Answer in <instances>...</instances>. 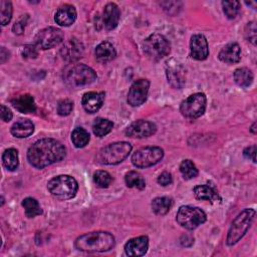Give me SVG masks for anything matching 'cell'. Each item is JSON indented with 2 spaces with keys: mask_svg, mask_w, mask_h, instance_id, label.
Instances as JSON below:
<instances>
[{
  "mask_svg": "<svg viewBox=\"0 0 257 257\" xmlns=\"http://www.w3.org/2000/svg\"><path fill=\"white\" fill-rule=\"evenodd\" d=\"M66 155L65 147L58 141L45 138L35 142L27 151L29 164L37 169H43L60 162Z\"/></svg>",
  "mask_w": 257,
  "mask_h": 257,
  "instance_id": "6da1fadb",
  "label": "cell"
},
{
  "mask_svg": "<svg viewBox=\"0 0 257 257\" xmlns=\"http://www.w3.org/2000/svg\"><path fill=\"white\" fill-rule=\"evenodd\" d=\"M114 243V237L109 232L94 231L77 237L74 246L84 252H105L112 249Z\"/></svg>",
  "mask_w": 257,
  "mask_h": 257,
  "instance_id": "7a4b0ae2",
  "label": "cell"
},
{
  "mask_svg": "<svg viewBox=\"0 0 257 257\" xmlns=\"http://www.w3.org/2000/svg\"><path fill=\"white\" fill-rule=\"evenodd\" d=\"M133 147L127 142H116L100 149L96 155V162L100 165H117L131 153Z\"/></svg>",
  "mask_w": 257,
  "mask_h": 257,
  "instance_id": "3957f363",
  "label": "cell"
},
{
  "mask_svg": "<svg viewBox=\"0 0 257 257\" xmlns=\"http://www.w3.org/2000/svg\"><path fill=\"white\" fill-rule=\"evenodd\" d=\"M255 210L249 208L244 209L237 215L228 231V235L226 238V243L228 246H233L242 239V237L251 227L255 218Z\"/></svg>",
  "mask_w": 257,
  "mask_h": 257,
  "instance_id": "277c9868",
  "label": "cell"
},
{
  "mask_svg": "<svg viewBox=\"0 0 257 257\" xmlns=\"http://www.w3.org/2000/svg\"><path fill=\"white\" fill-rule=\"evenodd\" d=\"M47 188L53 197L59 200H67L76 195L78 184L71 176L59 175L48 182Z\"/></svg>",
  "mask_w": 257,
  "mask_h": 257,
  "instance_id": "5b68a950",
  "label": "cell"
},
{
  "mask_svg": "<svg viewBox=\"0 0 257 257\" xmlns=\"http://www.w3.org/2000/svg\"><path fill=\"white\" fill-rule=\"evenodd\" d=\"M63 79L67 85L78 87L93 82L96 79V72L85 64H74L64 70Z\"/></svg>",
  "mask_w": 257,
  "mask_h": 257,
  "instance_id": "8992f818",
  "label": "cell"
},
{
  "mask_svg": "<svg viewBox=\"0 0 257 257\" xmlns=\"http://www.w3.org/2000/svg\"><path fill=\"white\" fill-rule=\"evenodd\" d=\"M171 44L169 40L160 33L151 34L144 42V52L152 60H160L169 55Z\"/></svg>",
  "mask_w": 257,
  "mask_h": 257,
  "instance_id": "52a82bcc",
  "label": "cell"
},
{
  "mask_svg": "<svg viewBox=\"0 0 257 257\" xmlns=\"http://www.w3.org/2000/svg\"><path fill=\"white\" fill-rule=\"evenodd\" d=\"M177 222L187 230H194L207 220L206 213L198 207L182 206L177 213Z\"/></svg>",
  "mask_w": 257,
  "mask_h": 257,
  "instance_id": "ba28073f",
  "label": "cell"
},
{
  "mask_svg": "<svg viewBox=\"0 0 257 257\" xmlns=\"http://www.w3.org/2000/svg\"><path fill=\"white\" fill-rule=\"evenodd\" d=\"M207 98L203 92H196L185 100L180 105L181 113L190 119H195L204 114L206 110Z\"/></svg>",
  "mask_w": 257,
  "mask_h": 257,
  "instance_id": "9c48e42d",
  "label": "cell"
},
{
  "mask_svg": "<svg viewBox=\"0 0 257 257\" xmlns=\"http://www.w3.org/2000/svg\"><path fill=\"white\" fill-rule=\"evenodd\" d=\"M164 157L160 147H146L138 150L132 156V163L137 168H148L158 164Z\"/></svg>",
  "mask_w": 257,
  "mask_h": 257,
  "instance_id": "30bf717a",
  "label": "cell"
},
{
  "mask_svg": "<svg viewBox=\"0 0 257 257\" xmlns=\"http://www.w3.org/2000/svg\"><path fill=\"white\" fill-rule=\"evenodd\" d=\"M63 32L55 27H47L40 30L35 36V44L40 49H50L63 40Z\"/></svg>",
  "mask_w": 257,
  "mask_h": 257,
  "instance_id": "8fae6325",
  "label": "cell"
},
{
  "mask_svg": "<svg viewBox=\"0 0 257 257\" xmlns=\"http://www.w3.org/2000/svg\"><path fill=\"white\" fill-rule=\"evenodd\" d=\"M150 88V81L148 79H138L134 81L127 93V103L132 106H140L143 104L148 96Z\"/></svg>",
  "mask_w": 257,
  "mask_h": 257,
  "instance_id": "7c38bea8",
  "label": "cell"
},
{
  "mask_svg": "<svg viewBox=\"0 0 257 257\" xmlns=\"http://www.w3.org/2000/svg\"><path fill=\"white\" fill-rule=\"evenodd\" d=\"M157 132V126L154 122L144 119H139L131 123L126 130L125 135L130 138L143 139L154 135Z\"/></svg>",
  "mask_w": 257,
  "mask_h": 257,
  "instance_id": "4fadbf2b",
  "label": "cell"
},
{
  "mask_svg": "<svg viewBox=\"0 0 257 257\" xmlns=\"http://www.w3.org/2000/svg\"><path fill=\"white\" fill-rule=\"evenodd\" d=\"M166 75L168 82L173 86L174 88L181 89L186 82V73L184 67L176 62L175 60H172L168 62L167 68H166Z\"/></svg>",
  "mask_w": 257,
  "mask_h": 257,
  "instance_id": "5bb4252c",
  "label": "cell"
},
{
  "mask_svg": "<svg viewBox=\"0 0 257 257\" xmlns=\"http://www.w3.org/2000/svg\"><path fill=\"white\" fill-rule=\"evenodd\" d=\"M190 55L196 60H205L209 55V46L203 34H194L190 41Z\"/></svg>",
  "mask_w": 257,
  "mask_h": 257,
  "instance_id": "9a60e30c",
  "label": "cell"
},
{
  "mask_svg": "<svg viewBox=\"0 0 257 257\" xmlns=\"http://www.w3.org/2000/svg\"><path fill=\"white\" fill-rule=\"evenodd\" d=\"M83 52H84V47L82 43L75 38H72L66 41L60 49V54L62 58L70 62L76 61L79 58H81L83 55Z\"/></svg>",
  "mask_w": 257,
  "mask_h": 257,
  "instance_id": "2e32d148",
  "label": "cell"
},
{
  "mask_svg": "<svg viewBox=\"0 0 257 257\" xmlns=\"http://www.w3.org/2000/svg\"><path fill=\"white\" fill-rule=\"evenodd\" d=\"M104 92L103 91H88L83 94L81 98V104L84 110L88 113L96 112L102 105L104 100Z\"/></svg>",
  "mask_w": 257,
  "mask_h": 257,
  "instance_id": "e0dca14e",
  "label": "cell"
},
{
  "mask_svg": "<svg viewBox=\"0 0 257 257\" xmlns=\"http://www.w3.org/2000/svg\"><path fill=\"white\" fill-rule=\"evenodd\" d=\"M149 248V238L140 236L128 240L124 245V252L127 256H143Z\"/></svg>",
  "mask_w": 257,
  "mask_h": 257,
  "instance_id": "ac0fdd59",
  "label": "cell"
},
{
  "mask_svg": "<svg viewBox=\"0 0 257 257\" xmlns=\"http://www.w3.org/2000/svg\"><path fill=\"white\" fill-rule=\"evenodd\" d=\"M120 11L118 6L115 3H107L103 9V25L106 30L114 29L119 21Z\"/></svg>",
  "mask_w": 257,
  "mask_h": 257,
  "instance_id": "d6986e66",
  "label": "cell"
},
{
  "mask_svg": "<svg viewBox=\"0 0 257 257\" xmlns=\"http://www.w3.org/2000/svg\"><path fill=\"white\" fill-rule=\"evenodd\" d=\"M76 19V10L74 6L70 4H64L60 6L54 16L55 22L60 26H69Z\"/></svg>",
  "mask_w": 257,
  "mask_h": 257,
  "instance_id": "ffe728a7",
  "label": "cell"
},
{
  "mask_svg": "<svg viewBox=\"0 0 257 257\" xmlns=\"http://www.w3.org/2000/svg\"><path fill=\"white\" fill-rule=\"evenodd\" d=\"M218 57L221 61L226 63H237L241 59L240 46L235 42L228 43L220 50Z\"/></svg>",
  "mask_w": 257,
  "mask_h": 257,
  "instance_id": "44dd1931",
  "label": "cell"
},
{
  "mask_svg": "<svg viewBox=\"0 0 257 257\" xmlns=\"http://www.w3.org/2000/svg\"><path fill=\"white\" fill-rule=\"evenodd\" d=\"M12 105L22 113H31L36 110V104L32 95L25 93L11 100Z\"/></svg>",
  "mask_w": 257,
  "mask_h": 257,
  "instance_id": "7402d4cb",
  "label": "cell"
},
{
  "mask_svg": "<svg viewBox=\"0 0 257 257\" xmlns=\"http://www.w3.org/2000/svg\"><path fill=\"white\" fill-rule=\"evenodd\" d=\"M10 132L15 138L24 139L32 135L34 132V124L28 118H20L13 123Z\"/></svg>",
  "mask_w": 257,
  "mask_h": 257,
  "instance_id": "603a6c76",
  "label": "cell"
},
{
  "mask_svg": "<svg viewBox=\"0 0 257 257\" xmlns=\"http://www.w3.org/2000/svg\"><path fill=\"white\" fill-rule=\"evenodd\" d=\"M116 56L114 46L108 41L100 42L95 48V57L101 63L111 61Z\"/></svg>",
  "mask_w": 257,
  "mask_h": 257,
  "instance_id": "cb8c5ba5",
  "label": "cell"
},
{
  "mask_svg": "<svg viewBox=\"0 0 257 257\" xmlns=\"http://www.w3.org/2000/svg\"><path fill=\"white\" fill-rule=\"evenodd\" d=\"M194 195L197 199L199 200H205V201H210L211 203L220 200V197L218 193L210 186L208 185H199L196 186L193 189Z\"/></svg>",
  "mask_w": 257,
  "mask_h": 257,
  "instance_id": "d4e9b609",
  "label": "cell"
},
{
  "mask_svg": "<svg viewBox=\"0 0 257 257\" xmlns=\"http://www.w3.org/2000/svg\"><path fill=\"white\" fill-rule=\"evenodd\" d=\"M2 163H3V166L8 171H15L19 165V158H18L17 150H15L13 148L5 150L2 155Z\"/></svg>",
  "mask_w": 257,
  "mask_h": 257,
  "instance_id": "484cf974",
  "label": "cell"
},
{
  "mask_svg": "<svg viewBox=\"0 0 257 257\" xmlns=\"http://www.w3.org/2000/svg\"><path fill=\"white\" fill-rule=\"evenodd\" d=\"M234 80L235 82L242 87L249 86L253 81V73L247 67H240L234 71Z\"/></svg>",
  "mask_w": 257,
  "mask_h": 257,
  "instance_id": "4316f807",
  "label": "cell"
},
{
  "mask_svg": "<svg viewBox=\"0 0 257 257\" xmlns=\"http://www.w3.org/2000/svg\"><path fill=\"white\" fill-rule=\"evenodd\" d=\"M112 127L113 123L110 120L102 117L95 118L92 123V132L98 138H102L108 133H110Z\"/></svg>",
  "mask_w": 257,
  "mask_h": 257,
  "instance_id": "83f0119b",
  "label": "cell"
},
{
  "mask_svg": "<svg viewBox=\"0 0 257 257\" xmlns=\"http://www.w3.org/2000/svg\"><path fill=\"white\" fill-rule=\"evenodd\" d=\"M173 205L172 199L168 197H157L152 202V209L157 215H166Z\"/></svg>",
  "mask_w": 257,
  "mask_h": 257,
  "instance_id": "f1b7e54d",
  "label": "cell"
},
{
  "mask_svg": "<svg viewBox=\"0 0 257 257\" xmlns=\"http://www.w3.org/2000/svg\"><path fill=\"white\" fill-rule=\"evenodd\" d=\"M22 206L25 210V215L28 218H34L43 213L38 201L34 198H31V197L25 198L22 201Z\"/></svg>",
  "mask_w": 257,
  "mask_h": 257,
  "instance_id": "f546056e",
  "label": "cell"
},
{
  "mask_svg": "<svg viewBox=\"0 0 257 257\" xmlns=\"http://www.w3.org/2000/svg\"><path fill=\"white\" fill-rule=\"evenodd\" d=\"M124 182L128 188H136L138 190H144L146 187V182L143 176L136 172L130 171L124 176Z\"/></svg>",
  "mask_w": 257,
  "mask_h": 257,
  "instance_id": "4dcf8cb0",
  "label": "cell"
},
{
  "mask_svg": "<svg viewBox=\"0 0 257 257\" xmlns=\"http://www.w3.org/2000/svg\"><path fill=\"white\" fill-rule=\"evenodd\" d=\"M90 140L89 134L86 130L82 127H76L71 133V142L76 148L85 147Z\"/></svg>",
  "mask_w": 257,
  "mask_h": 257,
  "instance_id": "1f68e13d",
  "label": "cell"
},
{
  "mask_svg": "<svg viewBox=\"0 0 257 257\" xmlns=\"http://www.w3.org/2000/svg\"><path fill=\"white\" fill-rule=\"evenodd\" d=\"M180 172L185 180H191L196 178L199 174L198 169L191 160H184L180 165Z\"/></svg>",
  "mask_w": 257,
  "mask_h": 257,
  "instance_id": "d6a6232c",
  "label": "cell"
},
{
  "mask_svg": "<svg viewBox=\"0 0 257 257\" xmlns=\"http://www.w3.org/2000/svg\"><path fill=\"white\" fill-rule=\"evenodd\" d=\"M223 11L227 18L234 19L239 14L240 2L239 1H222Z\"/></svg>",
  "mask_w": 257,
  "mask_h": 257,
  "instance_id": "836d02e7",
  "label": "cell"
},
{
  "mask_svg": "<svg viewBox=\"0 0 257 257\" xmlns=\"http://www.w3.org/2000/svg\"><path fill=\"white\" fill-rule=\"evenodd\" d=\"M12 4L10 1L1 0L0 1V15H1V25L5 26L8 24L12 17Z\"/></svg>",
  "mask_w": 257,
  "mask_h": 257,
  "instance_id": "e575fe53",
  "label": "cell"
},
{
  "mask_svg": "<svg viewBox=\"0 0 257 257\" xmlns=\"http://www.w3.org/2000/svg\"><path fill=\"white\" fill-rule=\"evenodd\" d=\"M93 181L99 188H107L112 182V177L106 171L99 170L93 174Z\"/></svg>",
  "mask_w": 257,
  "mask_h": 257,
  "instance_id": "d590c367",
  "label": "cell"
},
{
  "mask_svg": "<svg viewBox=\"0 0 257 257\" xmlns=\"http://www.w3.org/2000/svg\"><path fill=\"white\" fill-rule=\"evenodd\" d=\"M72 108H73V102L70 99L64 98V99H61L58 101L57 112L59 115L65 116V115L70 114V112L72 111Z\"/></svg>",
  "mask_w": 257,
  "mask_h": 257,
  "instance_id": "8d00e7d4",
  "label": "cell"
},
{
  "mask_svg": "<svg viewBox=\"0 0 257 257\" xmlns=\"http://www.w3.org/2000/svg\"><path fill=\"white\" fill-rule=\"evenodd\" d=\"M245 36L252 44L256 43V23L255 21H251L247 23L245 28Z\"/></svg>",
  "mask_w": 257,
  "mask_h": 257,
  "instance_id": "74e56055",
  "label": "cell"
},
{
  "mask_svg": "<svg viewBox=\"0 0 257 257\" xmlns=\"http://www.w3.org/2000/svg\"><path fill=\"white\" fill-rule=\"evenodd\" d=\"M37 55H38V50H37V46L36 45L27 44L22 49V56L24 58H26V59L36 58Z\"/></svg>",
  "mask_w": 257,
  "mask_h": 257,
  "instance_id": "f35d334b",
  "label": "cell"
},
{
  "mask_svg": "<svg viewBox=\"0 0 257 257\" xmlns=\"http://www.w3.org/2000/svg\"><path fill=\"white\" fill-rule=\"evenodd\" d=\"M27 19H28V16L25 15L23 17H21L17 22H15V24L13 25V32L15 34H22L24 32V29H25V26H26V23H27Z\"/></svg>",
  "mask_w": 257,
  "mask_h": 257,
  "instance_id": "ab89813d",
  "label": "cell"
},
{
  "mask_svg": "<svg viewBox=\"0 0 257 257\" xmlns=\"http://www.w3.org/2000/svg\"><path fill=\"white\" fill-rule=\"evenodd\" d=\"M173 182V178H172V175L168 172H164L162 173L159 177H158V183L161 185V186H168V185H171Z\"/></svg>",
  "mask_w": 257,
  "mask_h": 257,
  "instance_id": "60d3db41",
  "label": "cell"
},
{
  "mask_svg": "<svg viewBox=\"0 0 257 257\" xmlns=\"http://www.w3.org/2000/svg\"><path fill=\"white\" fill-rule=\"evenodd\" d=\"M243 155L246 159H249V160H252L253 163H256V158H255V155H256V146L255 145H252L250 147H247L244 151H243Z\"/></svg>",
  "mask_w": 257,
  "mask_h": 257,
  "instance_id": "b9f144b4",
  "label": "cell"
},
{
  "mask_svg": "<svg viewBox=\"0 0 257 257\" xmlns=\"http://www.w3.org/2000/svg\"><path fill=\"white\" fill-rule=\"evenodd\" d=\"M0 114H1V119L5 122L10 121L12 119V116H13L11 110L7 106H5L4 104H1V113Z\"/></svg>",
  "mask_w": 257,
  "mask_h": 257,
  "instance_id": "7bdbcfd3",
  "label": "cell"
},
{
  "mask_svg": "<svg viewBox=\"0 0 257 257\" xmlns=\"http://www.w3.org/2000/svg\"><path fill=\"white\" fill-rule=\"evenodd\" d=\"M0 55H1L0 56L1 63H4L9 58V52L4 47H1V54Z\"/></svg>",
  "mask_w": 257,
  "mask_h": 257,
  "instance_id": "ee69618b",
  "label": "cell"
},
{
  "mask_svg": "<svg viewBox=\"0 0 257 257\" xmlns=\"http://www.w3.org/2000/svg\"><path fill=\"white\" fill-rule=\"evenodd\" d=\"M255 126H256V122H254L253 124H252V126H251V132L255 135L256 134V128H255Z\"/></svg>",
  "mask_w": 257,
  "mask_h": 257,
  "instance_id": "f6af8a7d",
  "label": "cell"
}]
</instances>
